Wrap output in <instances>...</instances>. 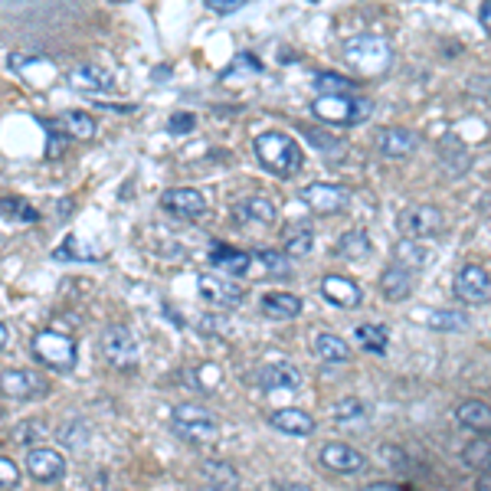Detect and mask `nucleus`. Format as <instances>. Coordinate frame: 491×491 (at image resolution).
Masks as SVG:
<instances>
[{
    "instance_id": "nucleus-1",
    "label": "nucleus",
    "mask_w": 491,
    "mask_h": 491,
    "mask_svg": "<svg viewBox=\"0 0 491 491\" xmlns=\"http://www.w3.org/2000/svg\"><path fill=\"white\" fill-rule=\"evenodd\" d=\"M252 154L259 160V168L279 181H289L301 171L305 164V154H301L299 141L285 135V131H262L252 141Z\"/></svg>"
},
{
    "instance_id": "nucleus-2",
    "label": "nucleus",
    "mask_w": 491,
    "mask_h": 491,
    "mask_svg": "<svg viewBox=\"0 0 491 491\" xmlns=\"http://www.w3.org/2000/svg\"><path fill=\"white\" fill-rule=\"evenodd\" d=\"M30 354L43 367H50L56 373H72L76 364H79V344H76V338L66 331H56V328H43V331L33 334Z\"/></svg>"
},
{
    "instance_id": "nucleus-3",
    "label": "nucleus",
    "mask_w": 491,
    "mask_h": 491,
    "mask_svg": "<svg viewBox=\"0 0 491 491\" xmlns=\"http://www.w3.org/2000/svg\"><path fill=\"white\" fill-rule=\"evenodd\" d=\"M344 60L351 70H357L361 76H381L383 70H390V43L383 40V37H371V33H364V37H354V40L344 43Z\"/></svg>"
},
{
    "instance_id": "nucleus-4",
    "label": "nucleus",
    "mask_w": 491,
    "mask_h": 491,
    "mask_svg": "<svg viewBox=\"0 0 491 491\" xmlns=\"http://www.w3.org/2000/svg\"><path fill=\"white\" fill-rule=\"evenodd\" d=\"M171 426L184 442L203 446V442H217L220 436V420L210 410H203L197 403H181L171 410Z\"/></svg>"
},
{
    "instance_id": "nucleus-5",
    "label": "nucleus",
    "mask_w": 491,
    "mask_h": 491,
    "mask_svg": "<svg viewBox=\"0 0 491 491\" xmlns=\"http://www.w3.org/2000/svg\"><path fill=\"white\" fill-rule=\"evenodd\" d=\"M311 115L331 128H348L371 115V102L357 95H318L311 102Z\"/></svg>"
},
{
    "instance_id": "nucleus-6",
    "label": "nucleus",
    "mask_w": 491,
    "mask_h": 491,
    "mask_svg": "<svg viewBox=\"0 0 491 491\" xmlns=\"http://www.w3.org/2000/svg\"><path fill=\"white\" fill-rule=\"evenodd\" d=\"M50 393V383L46 377L37 371H27V367H7L0 371V397L13 403H30V400H43Z\"/></svg>"
},
{
    "instance_id": "nucleus-7",
    "label": "nucleus",
    "mask_w": 491,
    "mask_h": 491,
    "mask_svg": "<svg viewBox=\"0 0 491 491\" xmlns=\"http://www.w3.org/2000/svg\"><path fill=\"white\" fill-rule=\"evenodd\" d=\"M99 351L115 371H135L138 367V341H135L131 328H125V324H109L102 331Z\"/></svg>"
},
{
    "instance_id": "nucleus-8",
    "label": "nucleus",
    "mask_w": 491,
    "mask_h": 491,
    "mask_svg": "<svg viewBox=\"0 0 491 491\" xmlns=\"http://www.w3.org/2000/svg\"><path fill=\"white\" fill-rule=\"evenodd\" d=\"M397 226H400L403 236L426 240V236H439L442 226H446V217H442L436 207H430V203H413V207L400 210V217H397Z\"/></svg>"
},
{
    "instance_id": "nucleus-9",
    "label": "nucleus",
    "mask_w": 491,
    "mask_h": 491,
    "mask_svg": "<svg viewBox=\"0 0 491 491\" xmlns=\"http://www.w3.org/2000/svg\"><path fill=\"white\" fill-rule=\"evenodd\" d=\"M23 465H27V475H30L33 481H40V485H56V481H62V475H66L62 452L50 449L46 442H43V446H30Z\"/></svg>"
},
{
    "instance_id": "nucleus-10",
    "label": "nucleus",
    "mask_w": 491,
    "mask_h": 491,
    "mask_svg": "<svg viewBox=\"0 0 491 491\" xmlns=\"http://www.w3.org/2000/svg\"><path fill=\"white\" fill-rule=\"evenodd\" d=\"M160 207L177 217V220H200L207 217L210 210V200H207V193L197 191V187H171V191H164L160 197Z\"/></svg>"
},
{
    "instance_id": "nucleus-11",
    "label": "nucleus",
    "mask_w": 491,
    "mask_h": 491,
    "mask_svg": "<svg viewBox=\"0 0 491 491\" xmlns=\"http://www.w3.org/2000/svg\"><path fill=\"white\" fill-rule=\"evenodd\" d=\"M197 291L213 308H240L242 299H246V291L233 282V275L223 279V275H213V272H203L200 279H197Z\"/></svg>"
},
{
    "instance_id": "nucleus-12",
    "label": "nucleus",
    "mask_w": 491,
    "mask_h": 491,
    "mask_svg": "<svg viewBox=\"0 0 491 491\" xmlns=\"http://www.w3.org/2000/svg\"><path fill=\"white\" fill-rule=\"evenodd\" d=\"M452 289H455V299L465 301V305H485L491 299V275L481 266L469 262V266H462L455 272Z\"/></svg>"
},
{
    "instance_id": "nucleus-13",
    "label": "nucleus",
    "mask_w": 491,
    "mask_h": 491,
    "mask_svg": "<svg viewBox=\"0 0 491 491\" xmlns=\"http://www.w3.org/2000/svg\"><path fill=\"white\" fill-rule=\"evenodd\" d=\"M301 200L308 203V210H315L318 217H334V213H344L348 203H351V193L338 187V184H308L301 191Z\"/></svg>"
},
{
    "instance_id": "nucleus-14",
    "label": "nucleus",
    "mask_w": 491,
    "mask_h": 491,
    "mask_svg": "<svg viewBox=\"0 0 491 491\" xmlns=\"http://www.w3.org/2000/svg\"><path fill=\"white\" fill-rule=\"evenodd\" d=\"M230 217L240 226H272L275 223V203L269 197H242V200L233 203Z\"/></svg>"
},
{
    "instance_id": "nucleus-15",
    "label": "nucleus",
    "mask_w": 491,
    "mask_h": 491,
    "mask_svg": "<svg viewBox=\"0 0 491 491\" xmlns=\"http://www.w3.org/2000/svg\"><path fill=\"white\" fill-rule=\"evenodd\" d=\"M321 465L338 471V475H357V471L367 469V459H364V452H357L354 446L328 442V446L321 449Z\"/></svg>"
},
{
    "instance_id": "nucleus-16",
    "label": "nucleus",
    "mask_w": 491,
    "mask_h": 491,
    "mask_svg": "<svg viewBox=\"0 0 491 491\" xmlns=\"http://www.w3.org/2000/svg\"><path fill=\"white\" fill-rule=\"evenodd\" d=\"M321 295L331 305H338V308H357L364 301L361 285L354 279H348V275H324L321 279Z\"/></svg>"
},
{
    "instance_id": "nucleus-17",
    "label": "nucleus",
    "mask_w": 491,
    "mask_h": 491,
    "mask_svg": "<svg viewBox=\"0 0 491 491\" xmlns=\"http://www.w3.org/2000/svg\"><path fill=\"white\" fill-rule=\"evenodd\" d=\"M66 82L79 92H111L115 89V72L105 70V66H95V62H86V66H76L66 76Z\"/></svg>"
},
{
    "instance_id": "nucleus-18",
    "label": "nucleus",
    "mask_w": 491,
    "mask_h": 491,
    "mask_svg": "<svg viewBox=\"0 0 491 491\" xmlns=\"http://www.w3.org/2000/svg\"><path fill=\"white\" fill-rule=\"evenodd\" d=\"M256 387L262 390H301V371L291 364H269L256 371Z\"/></svg>"
},
{
    "instance_id": "nucleus-19",
    "label": "nucleus",
    "mask_w": 491,
    "mask_h": 491,
    "mask_svg": "<svg viewBox=\"0 0 491 491\" xmlns=\"http://www.w3.org/2000/svg\"><path fill=\"white\" fill-rule=\"evenodd\" d=\"M269 426L272 430L285 432V436H311L315 432V420H311V413L299 410V406H285V410H272L269 413Z\"/></svg>"
},
{
    "instance_id": "nucleus-20",
    "label": "nucleus",
    "mask_w": 491,
    "mask_h": 491,
    "mask_svg": "<svg viewBox=\"0 0 491 491\" xmlns=\"http://www.w3.org/2000/svg\"><path fill=\"white\" fill-rule=\"evenodd\" d=\"M420 138L406 128H383L377 131V151H381L383 158H410L413 151H416Z\"/></svg>"
},
{
    "instance_id": "nucleus-21",
    "label": "nucleus",
    "mask_w": 491,
    "mask_h": 491,
    "mask_svg": "<svg viewBox=\"0 0 491 491\" xmlns=\"http://www.w3.org/2000/svg\"><path fill=\"white\" fill-rule=\"evenodd\" d=\"M381 291L387 301H406L413 291V269H406L400 262L387 266V269L381 272Z\"/></svg>"
},
{
    "instance_id": "nucleus-22",
    "label": "nucleus",
    "mask_w": 491,
    "mask_h": 491,
    "mask_svg": "<svg viewBox=\"0 0 491 491\" xmlns=\"http://www.w3.org/2000/svg\"><path fill=\"white\" fill-rule=\"evenodd\" d=\"M262 315L272 321H291L301 315V299L299 295H291V291H269V295H262Z\"/></svg>"
},
{
    "instance_id": "nucleus-23",
    "label": "nucleus",
    "mask_w": 491,
    "mask_h": 491,
    "mask_svg": "<svg viewBox=\"0 0 491 491\" xmlns=\"http://www.w3.org/2000/svg\"><path fill=\"white\" fill-rule=\"evenodd\" d=\"M210 262H213V266H217V269L230 272L233 279H240V275H246V272H250L252 256H250V252L233 250V246H213Z\"/></svg>"
},
{
    "instance_id": "nucleus-24",
    "label": "nucleus",
    "mask_w": 491,
    "mask_h": 491,
    "mask_svg": "<svg viewBox=\"0 0 491 491\" xmlns=\"http://www.w3.org/2000/svg\"><path fill=\"white\" fill-rule=\"evenodd\" d=\"M455 420L471 432H491V406L481 400H465V403H459Z\"/></svg>"
},
{
    "instance_id": "nucleus-25",
    "label": "nucleus",
    "mask_w": 491,
    "mask_h": 491,
    "mask_svg": "<svg viewBox=\"0 0 491 491\" xmlns=\"http://www.w3.org/2000/svg\"><path fill=\"white\" fill-rule=\"evenodd\" d=\"M62 125H66V131L72 135V141H92L99 135V121H95V115L86 109L62 111Z\"/></svg>"
},
{
    "instance_id": "nucleus-26",
    "label": "nucleus",
    "mask_w": 491,
    "mask_h": 491,
    "mask_svg": "<svg viewBox=\"0 0 491 491\" xmlns=\"http://www.w3.org/2000/svg\"><path fill=\"white\" fill-rule=\"evenodd\" d=\"M315 354L328 364H348L351 361V344L331 331H321L318 338H315Z\"/></svg>"
},
{
    "instance_id": "nucleus-27",
    "label": "nucleus",
    "mask_w": 491,
    "mask_h": 491,
    "mask_svg": "<svg viewBox=\"0 0 491 491\" xmlns=\"http://www.w3.org/2000/svg\"><path fill=\"white\" fill-rule=\"evenodd\" d=\"M200 475L210 488H236V485H240V471L223 459H207L200 465Z\"/></svg>"
},
{
    "instance_id": "nucleus-28",
    "label": "nucleus",
    "mask_w": 491,
    "mask_h": 491,
    "mask_svg": "<svg viewBox=\"0 0 491 491\" xmlns=\"http://www.w3.org/2000/svg\"><path fill=\"white\" fill-rule=\"evenodd\" d=\"M282 246H285L289 256H308L311 246H315V236H311L308 223H301V220L289 223L285 233H282Z\"/></svg>"
},
{
    "instance_id": "nucleus-29",
    "label": "nucleus",
    "mask_w": 491,
    "mask_h": 491,
    "mask_svg": "<svg viewBox=\"0 0 491 491\" xmlns=\"http://www.w3.org/2000/svg\"><path fill=\"white\" fill-rule=\"evenodd\" d=\"M43 128H46V160H60L72 144V135L66 131L62 119H43Z\"/></svg>"
},
{
    "instance_id": "nucleus-30",
    "label": "nucleus",
    "mask_w": 491,
    "mask_h": 491,
    "mask_svg": "<svg viewBox=\"0 0 491 491\" xmlns=\"http://www.w3.org/2000/svg\"><path fill=\"white\" fill-rule=\"evenodd\" d=\"M393 259L400 262V266H406V269H422V266H430V250L420 246L413 236H403V240L393 246Z\"/></svg>"
},
{
    "instance_id": "nucleus-31",
    "label": "nucleus",
    "mask_w": 491,
    "mask_h": 491,
    "mask_svg": "<svg viewBox=\"0 0 491 491\" xmlns=\"http://www.w3.org/2000/svg\"><path fill=\"white\" fill-rule=\"evenodd\" d=\"M371 252H373L371 236H367V233H361V230L344 233L341 240H338V256H341V259H354V262H361V259H367Z\"/></svg>"
},
{
    "instance_id": "nucleus-32",
    "label": "nucleus",
    "mask_w": 491,
    "mask_h": 491,
    "mask_svg": "<svg viewBox=\"0 0 491 491\" xmlns=\"http://www.w3.org/2000/svg\"><path fill=\"white\" fill-rule=\"evenodd\" d=\"M430 328L439 334H459L469 328V315L459 308H439L430 315Z\"/></svg>"
},
{
    "instance_id": "nucleus-33",
    "label": "nucleus",
    "mask_w": 491,
    "mask_h": 491,
    "mask_svg": "<svg viewBox=\"0 0 491 491\" xmlns=\"http://www.w3.org/2000/svg\"><path fill=\"white\" fill-rule=\"evenodd\" d=\"M0 217L11 223H37L40 210L30 200H23V197H0Z\"/></svg>"
},
{
    "instance_id": "nucleus-34",
    "label": "nucleus",
    "mask_w": 491,
    "mask_h": 491,
    "mask_svg": "<svg viewBox=\"0 0 491 491\" xmlns=\"http://www.w3.org/2000/svg\"><path fill=\"white\" fill-rule=\"evenodd\" d=\"M354 338H357V344H361L364 351L371 354H387V344H390V334L381 324H357Z\"/></svg>"
},
{
    "instance_id": "nucleus-35",
    "label": "nucleus",
    "mask_w": 491,
    "mask_h": 491,
    "mask_svg": "<svg viewBox=\"0 0 491 491\" xmlns=\"http://www.w3.org/2000/svg\"><path fill=\"white\" fill-rule=\"evenodd\" d=\"M315 92L318 95H354L357 82L348 79V76H338V72H318L315 76Z\"/></svg>"
},
{
    "instance_id": "nucleus-36",
    "label": "nucleus",
    "mask_w": 491,
    "mask_h": 491,
    "mask_svg": "<svg viewBox=\"0 0 491 491\" xmlns=\"http://www.w3.org/2000/svg\"><path fill=\"white\" fill-rule=\"evenodd\" d=\"M46 432H50V426L43 420H23L11 430V439L17 446H37V442L46 439Z\"/></svg>"
},
{
    "instance_id": "nucleus-37",
    "label": "nucleus",
    "mask_w": 491,
    "mask_h": 491,
    "mask_svg": "<svg viewBox=\"0 0 491 491\" xmlns=\"http://www.w3.org/2000/svg\"><path fill=\"white\" fill-rule=\"evenodd\" d=\"M256 259L266 266V272H269L272 279H282V275H291V262L285 252H275V250H259L256 252Z\"/></svg>"
},
{
    "instance_id": "nucleus-38",
    "label": "nucleus",
    "mask_w": 491,
    "mask_h": 491,
    "mask_svg": "<svg viewBox=\"0 0 491 491\" xmlns=\"http://www.w3.org/2000/svg\"><path fill=\"white\" fill-rule=\"evenodd\" d=\"M462 459L469 462V465H491V439L469 442L465 452H462Z\"/></svg>"
},
{
    "instance_id": "nucleus-39",
    "label": "nucleus",
    "mask_w": 491,
    "mask_h": 491,
    "mask_svg": "<svg viewBox=\"0 0 491 491\" xmlns=\"http://www.w3.org/2000/svg\"><path fill=\"white\" fill-rule=\"evenodd\" d=\"M102 252H79V246H76V240H66L62 246H56V252H53V259H60V262H66V259H82V262H95L99 259Z\"/></svg>"
},
{
    "instance_id": "nucleus-40",
    "label": "nucleus",
    "mask_w": 491,
    "mask_h": 491,
    "mask_svg": "<svg viewBox=\"0 0 491 491\" xmlns=\"http://www.w3.org/2000/svg\"><path fill=\"white\" fill-rule=\"evenodd\" d=\"M364 416V403L357 397H348V400L334 403V420L338 422H351V420H361Z\"/></svg>"
},
{
    "instance_id": "nucleus-41",
    "label": "nucleus",
    "mask_w": 491,
    "mask_h": 491,
    "mask_svg": "<svg viewBox=\"0 0 491 491\" xmlns=\"http://www.w3.org/2000/svg\"><path fill=\"white\" fill-rule=\"evenodd\" d=\"M17 485H20V465L7 455H0V491L17 488Z\"/></svg>"
},
{
    "instance_id": "nucleus-42",
    "label": "nucleus",
    "mask_w": 491,
    "mask_h": 491,
    "mask_svg": "<svg viewBox=\"0 0 491 491\" xmlns=\"http://www.w3.org/2000/svg\"><path fill=\"white\" fill-rule=\"evenodd\" d=\"M250 0H203V7L210 13H217V17H230V13L242 11Z\"/></svg>"
},
{
    "instance_id": "nucleus-43",
    "label": "nucleus",
    "mask_w": 491,
    "mask_h": 491,
    "mask_svg": "<svg viewBox=\"0 0 491 491\" xmlns=\"http://www.w3.org/2000/svg\"><path fill=\"white\" fill-rule=\"evenodd\" d=\"M197 128V115H191V111H177L171 119V125H168V131L171 135H187V131Z\"/></svg>"
},
{
    "instance_id": "nucleus-44",
    "label": "nucleus",
    "mask_w": 491,
    "mask_h": 491,
    "mask_svg": "<svg viewBox=\"0 0 491 491\" xmlns=\"http://www.w3.org/2000/svg\"><path fill=\"white\" fill-rule=\"evenodd\" d=\"M481 27H485V30L491 33V0H485V4H481Z\"/></svg>"
},
{
    "instance_id": "nucleus-45",
    "label": "nucleus",
    "mask_w": 491,
    "mask_h": 491,
    "mask_svg": "<svg viewBox=\"0 0 491 491\" xmlns=\"http://www.w3.org/2000/svg\"><path fill=\"white\" fill-rule=\"evenodd\" d=\"M387 488H400V485H393V481H373V485H367V491H387Z\"/></svg>"
},
{
    "instance_id": "nucleus-46",
    "label": "nucleus",
    "mask_w": 491,
    "mask_h": 491,
    "mask_svg": "<svg viewBox=\"0 0 491 491\" xmlns=\"http://www.w3.org/2000/svg\"><path fill=\"white\" fill-rule=\"evenodd\" d=\"M7 338H11V334H7V324H4V321H0V351H4V348H7Z\"/></svg>"
},
{
    "instance_id": "nucleus-47",
    "label": "nucleus",
    "mask_w": 491,
    "mask_h": 491,
    "mask_svg": "<svg viewBox=\"0 0 491 491\" xmlns=\"http://www.w3.org/2000/svg\"><path fill=\"white\" fill-rule=\"evenodd\" d=\"M479 488H491V471H481V479H479Z\"/></svg>"
}]
</instances>
